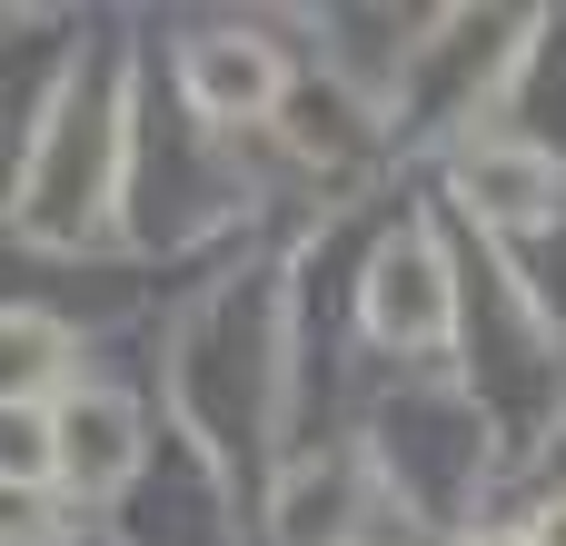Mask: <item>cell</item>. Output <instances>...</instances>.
<instances>
[{"instance_id":"7a4b0ae2","label":"cell","mask_w":566,"mask_h":546,"mask_svg":"<svg viewBox=\"0 0 566 546\" xmlns=\"http://www.w3.org/2000/svg\"><path fill=\"white\" fill-rule=\"evenodd\" d=\"M458 189H468V209L478 219H497V229H537V219H557V159L537 149V139H468L458 149Z\"/></svg>"},{"instance_id":"6da1fadb","label":"cell","mask_w":566,"mask_h":546,"mask_svg":"<svg viewBox=\"0 0 566 546\" xmlns=\"http://www.w3.org/2000/svg\"><path fill=\"white\" fill-rule=\"evenodd\" d=\"M179 80H189V109H199V119H269L279 90H289L279 50L249 40V30H209V40H189Z\"/></svg>"},{"instance_id":"5b68a950","label":"cell","mask_w":566,"mask_h":546,"mask_svg":"<svg viewBox=\"0 0 566 546\" xmlns=\"http://www.w3.org/2000/svg\"><path fill=\"white\" fill-rule=\"evenodd\" d=\"M517 537H527V546H566V497H547V507H537Z\"/></svg>"},{"instance_id":"277c9868","label":"cell","mask_w":566,"mask_h":546,"mask_svg":"<svg viewBox=\"0 0 566 546\" xmlns=\"http://www.w3.org/2000/svg\"><path fill=\"white\" fill-rule=\"evenodd\" d=\"M70 378V328L40 308H0V408H30Z\"/></svg>"},{"instance_id":"3957f363","label":"cell","mask_w":566,"mask_h":546,"mask_svg":"<svg viewBox=\"0 0 566 546\" xmlns=\"http://www.w3.org/2000/svg\"><path fill=\"white\" fill-rule=\"evenodd\" d=\"M129 408L119 398H70L60 408V428H50V468H60V487L70 497H109L119 477H129Z\"/></svg>"},{"instance_id":"8992f818","label":"cell","mask_w":566,"mask_h":546,"mask_svg":"<svg viewBox=\"0 0 566 546\" xmlns=\"http://www.w3.org/2000/svg\"><path fill=\"white\" fill-rule=\"evenodd\" d=\"M468 546H527V537H517V527H488V537H468Z\"/></svg>"}]
</instances>
